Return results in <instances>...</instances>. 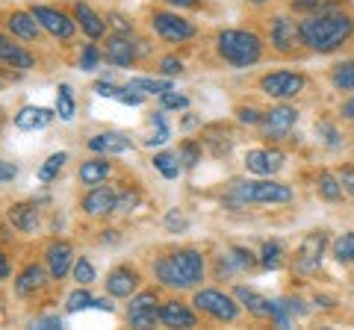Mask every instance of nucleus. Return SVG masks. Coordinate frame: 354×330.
<instances>
[{
    "label": "nucleus",
    "mask_w": 354,
    "mask_h": 330,
    "mask_svg": "<svg viewBox=\"0 0 354 330\" xmlns=\"http://www.w3.org/2000/svg\"><path fill=\"white\" fill-rule=\"evenodd\" d=\"M342 192L346 189H342V183L334 177V174H328V171L319 174V195H322L325 201H339Z\"/></svg>",
    "instance_id": "obj_33"
},
{
    "label": "nucleus",
    "mask_w": 354,
    "mask_h": 330,
    "mask_svg": "<svg viewBox=\"0 0 354 330\" xmlns=\"http://www.w3.org/2000/svg\"><path fill=\"white\" fill-rule=\"evenodd\" d=\"M115 204H118V192L113 186H101V183L83 197V210L88 215H106L115 210Z\"/></svg>",
    "instance_id": "obj_13"
},
{
    "label": "nucleus",
    "mask_w": 354,
    "mask_h": 330,
    "mask_svg": "<svg viewBox=\"0 0 354 330\" xmlns=\"http://www.w3.org/2000/svg\"><path fill=\"white\" fill-rule=\"evenodd\" d=\"M139 286V274L133 271L130 266H121V269H113L106 274V292L113 298H130Z\"/></svg>",
    "instance_id": "obj_14"
},
{
    "label": "nucleus",
    "mask_w": 354,
    "mask_h": 330,
    "mask_svg": "<svg viewBox=\"0 0 354 330\" xmlns=\"http://www.w3.org/2000/svg\"><path fill=\"white\" fill-rule=\"evenodd\" d=\"M292 9H298V12H325V9H330V0H292Z\"/></svg>",
    "instance_id": "obj_43"
},
{
    "label": "nucleus",
    "mask_w": 354,
    "mask_h": 330,
    "mask_svg": "<svg viewBox=\"0 0 354 330\" xmlns=\"http://www.w3.org/2000/svg\"><path fill=\"white\" fill-rule=\"evenodd\" d=\"M3 239H9V233H6V230H3V227H0V242H3Z\"/></svg>",
    "instance_id": "obj_58"
},
{
    "label": "nucleus",
    "mask_w": 354,
    "mask_h": 330,
    "mask_svg": "<svg viewBox=\"0 0 354 330\" xmlns=\"http://www.w3.org/2000/svg\"><path fill=\"white\" fill-rule=\"evenodd\" d=\"M160 322L165 327H195V313L180 301H169L160 307Z\"/></svg>",
    "instance_id": "obj_19"
},
{
    "label": "nucleus",
    "mask_w": 354,
    "mask_h": 330,
    "mask_svg": "<svg viewBox=\"0 0 354 330\" xmlns=\"http://www.w3.org/2000/svg\"><path fill=\"white\" fill-rule=\"evenodd\" d=\"M236 298L245 304L248 313H254V316H269L272 313V301L263 298V295H257L254 289H245V286H239V289H236Z\"/></svg>",
    "instance_id": "obj_30"
},
{
    "label": "nucleus",
    "mask_w": 354,
    "mask_h": 330,
    "mask_svg": "<svg viewBox=\"0 0 354 330\" xmlns=\"http://www.w3.org/2000/svg\"><path fill=\"white\" fill-rule=\"evenodd\" d=\"M334 86L339 92H354V62H342L334 68Z\"/></svg>",
    "instance_id": "obj_37"
},
{
    "label": "nucleus",
    "mask_w": 354,
    "mask_h": 330,
    "mask_svg": "<svg viewBox=\"0 0 354 330\" xmlns=\"http://www.w3.org/2000/svg\"><path fill=\"white\" fill-rule=\"evenodd\" d=\"M95 92L101 95V97H115V95H118V86H113V83L101 80V83H95Z\"/></svg>",
    "instance_id": "obj_52"
},
{
    "label": "nucleus",
    "mask_w": 354,
    "mask_h": 330,
    "mask_svg": "<svg viewBox=\"0 0 354 330\" xmlns=\"http://www.w3.org/2000/svg\"><path fill=\"white\" fill-rule=\"evenodd\" d=\"M298 30H301V45H307L316 53H330L351 39L354 21H351V15L325 9V12H313L310 18H304L301 24H298Z\"/></svg>",
    "instance_id": "obj_1"
},
{
    "label": "nucleus",
    "mask_w": 354,
    "mask_h": 330,
    "mask_svg": "<svg viewBox=\"0 0 354 330\" xmlns=\"http://www.w3.org/2000/svg\"><path fill=\"white\" fill-rule=\"evenodd\" d=\"M53 121V109L48 106H24L21 113L15 115V127L18 130H41V127H48Z\"/></svg>",
    "instance_id": "obj_23"
},
{
    "label": "nucleus",
    "mask_w": 354,
    "mask_h": 330,
    "mask_svg": "<svg viewBox=\"0 0 354 330\" xmlns=\"http://www.w3.org/2000/svg\"><path fill=\"white\" fill-rule=\"evenodd\" d=\"M3 278H9V262H6V257L0 254V280Z\"/></svg>",
    "instance_id": "obj_56"
},
{
    "label": "nucleus",
    "mask_w": 354,
    "mask_h": 330,
    "mask_svg": "<svg viewBox=\"0 0 354 330\" xmlns=\"http://www.w3.org/2000/svg\"><path fill=\"white\" fill-rule=\"evenodd\" d=\"M165 3L174 6V9H195L198 0H165Z\"/></svg>",
    "instance_id": "obj_54"
},
{
    "label": "nucleus",
    "mask_w": 354,
    "mask_h": 330,
    "mask_svg": "<svg viewBox=\"0 0 354 330\" xmlns=\"http://www.w3.org/2000/svg\"><path fill=\"white\" fill-rule=\"evenodd\" d=\"M127 318L133 327L145 330V327H153L160 322V310H157V295L153 292H142L136 298H130V310H127Z\"/></svg>",
    "instance_id": "obj_10"
},
{
    "label": "nucleus",
    "mask_w": 354,
    "mask_h": 330,
    "mask_svg": "<svg viewBox=\"0 0 354 330\" xmlns=\"http://www.w3.org/2000/svg\"><path fill=\"white\" fill-rule=\"evenodd\" d=\"M109 177V162L106 159H88L80 165V183L83 186H97Z\"/></svg>",
    "instance_id": "obj_29"
},
{
    "label": "nucleus",
    "mask_w": 354,
    "mask_h": 330,
    "mask_svg": "<svg viewBox=\"0 0 354 330\" xmlns=\"http://www.w3.org/2000/svg\"><path fill=\"white\" fill-rule=\"evenodd\" d=\"M304 313V307H301V301H292V298H278V301H272V313H269V318L278 327H290V322H292V316H301Z\"/></svg>",
    "instance_id": "obj_26"
},
{
    "label": "nucleus",
    "mask_w": 354,
    "mask_h": 330,
    "mask_svg": "<svg viewBox=\"0 0 354 330\" xmlns=\"http://www.w3.org/2000/svg\"><path fill=\"white\" fill-rule=\"evenodd\" d=\"M151 124H153V133H151V139H145V145H148V148L165 145V142H169V136H171V130H169V124H165V113H162V109L151 115Z\"/></svg>",
    "instance_id": "obj_31"
},
{
    "label": "nucleus",
    "mask_w": 354,
    "mask_h": 330,
    "mask_svg": "<svg viewBox=\"0 0 354 330\" xmlns=\"http://www.w3.org/2000/svg\"><path fill=\"white\" fill-rule=\"evenodd\" d=\"M115 101L127 104V106H139L142 101H145V97H142V92L130 89V86H121V89H118V95H115Z\"/></svg>",
    "instance_id": "obj_45"
},
{
    "label": "nucleus",
    "mask_w": 354,
    "mask_h": 330,
    "mask_svg": "<svg viewBox=\"0 0 354 330\" xmlns=\"http://www.w3.org/2000/svg\"><path fill=\"white\" fill-rule=\"evenodd\" d=\"M254 262H257V260H254L251 251H245V248H230V254L218 260V271L221 274L248 271V269H254Z\"/></svg>",
    "instance_id": "obj_24"
},
{
    "label": "nucleus",
    "mask_w": 354,
    "mask_h": 330,
    "mask_svg": "<svg viewBox=\"0 0 354 330\" xmlns=\"http://www.w3.org/2000/svg\"><path fill=\"white\" fill-rule=\"evenodd\" d=\"M281 165H283L281 151H248V157H245V168L251 174H260V177H269Z\"/></svg>",
    "instance_id": "obj_16"
},
{
    "label": "nucleus",
    "mask_w": 354,
    "mask_h": 330,
    "mask_svg": "<svg viewBox=\"0 0 354 330\" xmlns=\"http://www.w3.org/2000/svg\"><path fill=\"white\" fill-rule=\"evenodd\" d=\"M151 27H153V32H157L160 39L174 41V45L195 36V24L192 21H186V18H180L177 12H153Z\"/></svg>",
    "instance_id": "obj_6"
},
{
    "label": "nucleus",
    "mask_w": 354,
    "mask_h": 330,
    "mask_svg": "<svg viewBox=\"0 0 354 330\" xmlns=\"http://www.w3.org/2000/svg\"><path fill=\"white\" fill-rule=\"evenodd\" d=\"M74 21L83 27V32H86L88 39H101L104 32H106V21H104L101 15H97L88 3H83V0L74 6Z\"/></svg>",
    "instance_id": "obj_18"
},
{
    "label": "nucleus",
    "mask_w": 354,
    "mask_h": 330,
    "mask_svg": "<svg viewBox=\"0 0 354 330\" xmlns=\"http://www.w3.org/2000/svg\"><path fill=\"white\" fill-rule=\"evenodd\" d=\"M92 301H95V298L80 286L77 292L68 295V307H65V310H68V313H80V310H86V307H92Z\"/></svg>",
    "instance_id": "obj_40"
},
{
    "label": "nucleus",
    "mask_w": 354,
    "mask_h": 330,
    "mask_svg": "<svg viewBox=\"0 0 354 330\" xmlns=\"http://www.w3.org/2000/svg\"><path fill=\"white\" fill-rule=\"evenodd\" d=\"M30 12L39 18V24L48 30L50 36H57V39H71L74 36L77 21L71 15H65V12H59V9H53V6H32Z\"/></svg>",
    "instance_id": "obj_9"
},
{
    "label": "nucleus",
    "mask_w": 354,
    "mask_h": 330,
    "mask_svg": "<svg viewBox=\"0 0 354 330\" xmlns=\"http://www.w3.org/2000/svg\"><path fill=\"white\" fill-rule=\"evenodd\" d=\"M136 204H139V192L133 189V192H124V195L118 197L115 210H118V213H130V210H133V206H136Z\"/></svg>",
    "instance_id": "obj_46"
},
{
    "label": "nucleus",
    "mask_w": 354,
    "mask_h": 330,
    "mask_svg": "<svg viewBox=\"0 0 354 330\" xmlns=\"http://www.w3.org/2000/svg\"><path fill=\"white\" fill-rule=\"evenodd\" d=\"M48 271H50V278H65L71 269V245L68 242H53V245L48 248Z\"/></svg>",
    "instance_id": "obj_22"
},
{
    "label": "nucleus",
    "mask_w": 354,
    "mask_h": 330,
    "mask_svg": "<svg viewBox=\"0 0 354 330\" xmlns=\"http://www.w3.org/2000/svg\"><path fill=\"white\" fill-rule=\"evenodd\" d=\"M295 121H298V113L292 106H274V109H269V113H263L260 127L269 139H283L295 127Z\"/></svg>",
    "instance_id": "obj_11"
},
{
    "label": "nucleus",
    "mask_w": 354,
    "mask_h": 330,
    "mask_svg": "<svg viewBox=\"0 0 354 330\" xmlns=\"http://www.w3.org/2000/svg\"><path fill=\"white\" fill-rule=\"evenodd\" d=\"M6 24H9V32H12V36L24 39V41H36L39 32H41L39 18L32 15V12H12Z\"/></svg>",
    "instance_id": "obj_21"
},
{
    "label": "nucleus",
    "mask_w": 354,
    "mask_h": 330,
    "mask_svg": "<svg viewBox=\"0 0 354 330\" xmlns=\"http://www.w3.org/2000/svg\"><path fill=\"white\" fill-rule=\"evenodd\" d=\"M104 57L109 65H115V68H127V65L136 59V45H133V39L127 32H115V36L106 39V50Z\"/></svg>",
    "instance_id": "obj_12"
},
{
    "label": "nucleus",
    "mask_w": 354,
    "mask_h": 330,
    "mask_svg": "<svg viewBox=\"0 0 354 330\" xmlns=\"http://www.w3.org/2000/svg\"><path fill=\"white\" fill-rule=\"evenodd\" d=\"M298 41H301V30L290 18H274L272 21V45L281 53H290Z\"/></svg>",
    "instance_id": "obj_15"
},
{
    "label": "nucleus",
    "mask_w": 354,
    "mask_h": 330,
    "mask_svg": "<svg viewBox=\"0 0 354 330\" xmlns=\"http://www.w3.org/2000/svg\"><path fill=\"white\" fill-rule=\"evenodd\" d=\"M192 304H195L201 313L213 316L216 322H234V318L239 316V307H236V301L230 298V295L218 292V289H204V292H198Z\"/></svg>",
    "instance_id": "obj_5"
},
{
    "label": "nucleus",
    "mask_w": 354,
    "mask_h": 330,
    "mask_svg": "<svg viewBox=\"0 0 354 330\" xmlns=\"http://www.w3.org/2000/svg\"><path fill=\"white\" fill-rule=\"evenodd\" d=\"M304 77L301 74H292V71H274V74H266L260 80V89L269 95V97H278V101H286V97H295L298 92L304 89Z\"/></svg>",
    "instance_id": "obj_7"
},
{
    "label": "nucleus",
    "mask_w": 354,
    "mask_h": 330,
    "mask_svg": "<svg viewBox=\"0 0 354 330\" xmlns=\"http://www.w3.org/2000/svg\"><path fill=\"white\" fill-rule=\"evenodd\" d=\"M160 68H162L165 77H177V74H183V62L174 59V57H165V59L160 62Z\"/></svg>",
    "instance_id": "obj_48"
},
{
    "label": "nucleus",
    "mask_w": 354,
    "mask_h": 330,
    "mask_svg": "<svg viewBox=\"0 0 354 330\" xmlns=\"http://www.w3.org/2000/svg\"><path fill=\"white\" fill-rule=\"evenodd\" d=\"M248 3H266V0H248Z\"/></svg>",
    "instance_id": "obj_59"
},
{
    "label": "nucleus",
    "mask_w": 354,
    "mask_h": 330,
    "mask_svg": "<svg viewBox=\"0 0 354 330\" xmlns=\"http://www.w3.org/2000/svg\"><path fill=\"white\" fill-rule=\"evenodd\" d=\"M236 115H239L242 124H260L263 121V113H257V109H251V106H239Z\"/></svg>",
    "instance_id": "obj_47"
},
{
    "label": "nucleus",
    "mask_w": 354,
    "mask_h": 330,
    "mask_svg": "<svg viewBox=\"0 0 354 330\" xmlns=\"http://www.w3.org/2000/svg\"><path fill=\"white\" fill-rule=\"evenodd\" d=\"M15 177H18V168H15V165L0 159V183H12Z\"/></svg>",
    "instance_id": "obj_49"
},
{
    "label": "nucleus",
    "mask_w": 354,
    "mask_h": 330,
    "mask_svg": "<svg viewBox=\"0 0 354 330\" xmlns=\"http://www.w3.org/2000/svg\"><path fill=\"white\" fill-rule=\"evenodd\" d=\"M153 168H157L165 180H177L180 177V171H183V162L177 153H169V151H162V153H153Z\"/></svg>",
    "instance_id": "obj_28"
},
{
    "label": "nucleus",
    "mask_w": 354,
    "mask_h": 330,
    "mask_svg": "<svg viewBox=\"0 0 354 330\" xmlns=\"http://www.w3.org/2000/svg\"><path fill=\"white\" fill-rule=\"evenodd\" d=\"M292 201L290 186L274 180H234L227 189V206H245V204H286Z\"/></svg>",
    "instance_id": "obj_3"
},
{
    "label": "nucleus",
    "mask_w": 354,
    "mask_h": 330,
    "mask_svg": "<svg viewBox=\"0 0 354 330\" xmlns=\"http://www.w3.org/2000/svg\"><path fill=\"white\" fill-rule=\"evenodd\" d=\"M180 162L186 165V168H195V165L201 162V145H195V142H186V145L180 148Z\"/></svg>",
    "instance_id": "obj_42"
},
{
    "label": "nucleus",
    "mask_w": 354,
    "mask_h": 330,
    "mask_svg": "<svg viewBox=\"0 0 354 330\" xmlns=\"http://www.w3.org/2000/svg\"><path fill=\"white\" fill-rule=\"evenodd\" d=\"M0 62H6V65H12V68H21V71H27L32 68V53H27L21 45H15L12 39H6L3 32H0Z\"/></svg>",
    "instance_id": "obj_20"
},
{
    "label": "nucleus",
    "mask_w": 354,
    "mask_h": 330,
    "mask_svg": "<svg viewBox=\"0 0 354 330\" xmlns=\"http://www.w3.org/2000/svg\"><path fill=\"white\" fill-rule=\"evenodd\" d=\"M153 271L171 289H189V286H195L204 278V257L192 248H183V251H174V254L157 260Z\"/></svg>",
    "instance_id": "obj_2"
},
{
    "label": "nucleus",
    "mask_w": 354,
    "mask_h": 330,
    "mask_svg": "<svg viewBox=\"0 0 354 330\" xmlns=\"http://www.w3.org/2000/svg\"><path fill=\"white\" fill-rule=\"evenodd\" d=\"M74 109H77V104H74V95H71V86H59V92H57V115L62 118V121H71L74 118Z\"/></svg>",
    "instance_id": "obj_36"
},
{
    "label": "nucleus",
    "mask_w": 354,
    "mask_h": 330,
    "mask_svg": "<svg viewBox=\"0 0 354 330\" xmlns=\"http://www.w3.org/2000/svg\"><path fill=\"white\" fill-rule=\"evenodd\" d=\"M160 101H162V109H186V106H189V97L180 95V92H174V89L162 92Z\"/></svg>",
    "instance_id": "obj_41"
},
{
    "label": "nucleus",
    "mask_w": 354,
    "mask_h": 330,
    "mask_svg": "<svg viewBox=\"0 0 354 330\" xmlns=\"http://www.w3.org/2000/svg\"><path fill=\"white\" fill-rule=\"evenodd\" d=\"M127 86H130V89H136V92L162 95V92H169V89H171V80H153V77H136V80H130Z\"/></svg>",
    "instance_id": "obj_35"
},
{
    "label": "nucleus",
    "mask_w": 354,
    "mask_h": 330,
    "mask_svg": "<svg viewBox=\"0 0 354 330\" xmlns=\"http://www.w3.org/2000/svg\"><path fill=\"white\" fill-rule=\"evenodd\" d=\"M218 57L234 68H248L263 57V41L248 30H221L218 32Z\"/></svg>",
    "instance_id": "obj_4"
},
{
    "label": "nucleus",
    "mask_w": 354,
    "mask_h": 330,
    "mask_svg": "<svg viewBox=\"0 0 354 330\" xmlns=\"http://www.w3.org/2000/svg\"><path fill=\"white\" fill-rule=\"evenodd\" d=\"M334 257L339 262H354V233H346L334 242Z\"/></svg>",
    "instance_id": "obj_38"
},
{
    "label": "nucleus",
    "mask_w": 354,
    "mask_h": 330,
    "mask_svg": "<svg viewBox=\"0 0 354 330\" xmlns=\"http://www.w3.org/2000/svg\"><path fill=\"white\" fill-rule=\"evenodd\" d=\"M325 245H328V236L322 233V230H319V233L304 236L301 248H298V254H295V271L298 274H313L319 269V262H322Z\"/></svg>",
    "instance_id": "obj_8"
},
{
    "label": "nucleus",
    "mask_w": 354,
    "mask_h": 330,
    "mask_svg": "<svg viewBox=\"0 0 354 330\" xmlns=\"http://www.w3.org/2000/svg\"><path fill=\"white\" fill-rule=\"evenodd\" d=\"M133 148V142L127 133H115V130H106V133H97L88 139V151H95V153H124Z\"/></svg>",
    "instance_id": "obj_17"
},
{
    "label": "nucleus",
    "mask_w": 354,
    "mask_h": 330,
    "mask_svg": "<svg viewBox=\"0 0 354 330\" xmlns=\"http://www.w3.org/2000/svg\"><path fill=\"white\" fill-rule=\"evenodd\" d=\"M92 307H97V310H106V313H113V301H106V298H95Z\"/></svg>",
    "instance_id": "obj_55"
},
{
    "label": "nucleus",
    "mask_w": 354,
    "mask_h": 330,
    "mask_svg": "<svg viewBox=\"0 0 354 330\" xmlns=\"http://www.w3.org/2000/svg\"><path fill=\"white\" fill-rule=\"evenodd\" d=\"M165 227H169V230H186V218L177 210H171L169 215H165Z\"/></svg>",
    "instance_id": "obj_50"
},
{
    "label": "nucleus",
    "mask_w": 354,
    "mask_h": 330,
    "mask_svg": "<svg viewBox=\"0 0 354 330\" xmlns=\"http://www.w3.org/2000/svg\"><path fill=\"white\" fill-rule=\"evenodd\" d=\"M32 327H41V330H57L62 327V318L59 316H44V318H36V324Z\"/></svg>",
    "instance_id": "obj_51"
},
{
    "label": "nucleus",
    "mask_w": 354,
    "mask_h": 330,
    "mask_svg": "<svg viewBox=\"0 0 354 330\" xmlns=\"http://www.w3.org/2000/svg\"><path fill=\"white\" fill-rule=\"evenodd\" d=\"M97 62H101V50H97L95 45H86L83 48V57H80V68L83 71H95Z\"/></svg>",
    "instance_id": "obj_44"
},
{
    "label": "nucleus",
    "mask_w": 354,
    "mask_h": 330,
    "mask_svg": "<svg viewBox=\"0 0 354 330\" xmlns=\"http://www.w3.org/2000/svg\"><path fill=\"white\" fill-rule=\"evenodd\" d=\"M74 280L80 283V286H88V283L95 280V266L86 257H80V260L74 262Z\"/></svg>",
    "instance_id": "obj_39"
},
{
    "label": "nucleus",
    "mask_w": 354,
    "mask_h": 330,
    "mask_svg": "<svg viewBox=\"0 0 354 330\" xmlns=\"http://www.w3.org/2000/svg\"><path fill=\"white\" fill-rule=\"evenodd\" d=\"M44 280H48V274H44V269L32 262V266H27L24 271L18 274V280H15V292H18V295H32V292H39V289H41Z\"/></svg>",
    "instance_id": "obj_25"
},
{
    "label": "nucleus",
    "mask_w": 354,
    "mask_h": 330,
    "mask_svg": "<svg viewBox=\"0 0 354 330\" xmlns=\"http://www.w3.org/2000/svg\"><path fill=\"white\" fill-rule=\"evenodd\" d=\"M339 183H342V189H346L351 197H354V168H346L339 174Z\"/></svg>",
    "instance_id": "obj_53"
},
{
    "label": "nucleus",
    "mask_w": 354,
    "mask_h": 330,
    "mask_svg": "<svg viewBox=\"0 0 354 330\" xmlns=\"http://www.w3.org/2000/svg\"><path fill=\"white\" fill-rule=\"evenodd\" d=\"M9 222H12V227L24 230V233L36 230V224H39V210H36V204H15L12 210H9Z\"/></svg>",
    "instance_id": "obj_27"
},
{
    "label": "nucleus",
    "mask_w": 354,
    "mask_h": 330,
    "mask_svg": "<svg viewBox=\"0 0 354 330\" xmlns=\"http://www.w3.org/2000/svg\"><path fill=\"white\" fill-rule=\"evenodd\" d=\"M342 115H346V118H354V101L342 104Z\"/></svg>",
    "instance_id": "obj_57"
},
{
    "label": "nucleus",
    "mask_w": 354,
    "mask_h": 330,
    "mask_svg": "<svg viewBox=\"0 0 354 330\" xmlns=\"http://www.w3.org/2000/svg\"><path fill=\"white\" fill-rule=\"evenodd\" d=\"M65 159H68V153H62V151H59V153H50V157L44 159V165L39 168V180H41V183H50V180L57 177L59 171H62Z\"/></svg>",
    "instance_id": "obj_34"
},
{
    "label": "nucleus",
    "mask_w": 354,
    "mask_h": 330,
    "mask_svg": "<svg viewBox=\"0 0 354 330\" xmlns=\"http://www.w3.org/2000/svg\"><path fill=\"white\" fill-rule=\"evenodd\" d=\"M260 266L269 269V271L283 266V245L281 242H266L263 251H260Z\"/></svg>",
    "instance_id": "obj_32"
}]
</instances>
